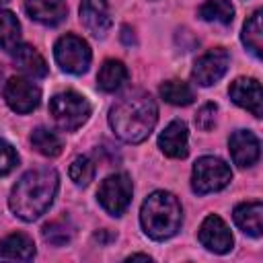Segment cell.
<instances>
[{"instance_id": "cell-14", "label": "cell", "mask_w": 263, "mask_h": 263, "mask_svg": "<svg viewBox=\"0 0 263 263\" xmlns=\"http://www.w3.org/2000/svg\"><path fill=\"white\" fill-rule=\"evenodd\" d=\"M25 10L33 21L49 27L60 25L68 14L64 0H25Z\"/></svg>"}, {"instance_id": "cell-29", "label": "cell", "mask_w": 263, "mask_h": 263, "mask_svg": "<svg viewBox=\"0 0 263 263\" xmlns=\"http://www.w3.org/2000/svg\"><path fill=\"white\" fill-rule=\"evenodd\" d=\"M121 41H123L125 45H132V43H136L134 31H132L129 27H123V29H121Z\"/></svg>"}, {"instance_id": "cell-19", "label": "cell", "mask_w": 263, "mask_h": 263, "mask_svg": "<svg viewBox=\"0 0 263 263\" xmlns=\"http://www.w3.org/2000/svg\"><path fill=\"white\" fill-rule=\"evenodd\" d=\"M97 80L105 92H113L127 80V68L119 60H107V62H103Z\"/></svg>"}, {"instance_id": "cell-6", "label": "cell", "mask_w": 263, "mask_h": 263, "mask_svg": "<svg viewBox=\"0 0 263 263\" xmlns=\"http://www.w3.org/2000/svg\"><path fill=\"white\" fill-rule=\"evenodd\" d=\"M53 55H55V62L60 64V68L70 74H84L88 70L90 58H92L88 43L82 37L72 35V33H66L64 37H60L55 41Z\"/></svg>"}, {"instance_id": "cell-21", "label": "cell", "mask_w": 263, "mask_h": 263, "mask_svg": "<svg viewBox=\"0 0 263 263\" xmlns=\"http://www.w3.org/2000/svg\"><path fill=\"white\" fill-rule=\"evenodd\" d=\"M261 18H263V12L257 10L242 27V43L245 47L255 55V58H261V49H263V27H261Z\"/></svg>"}, {"instance_id": "cell-7", "label": "cell", "mask_w": 263, "mask_h": 263, "mask_svg": "<svg viewBox=\"0 0 263 263\" xmlns=\"http://www.w3.org/2000/svg\"><path fill=\"white\" fill-rule=\"evenodd\" d=\"M132 191L134 187H132L129 177L125 173H117V175L107 177L99 185L97 197L111 216H121L132 201Z\"/></svg>"}, {"instance_id": "cell-2", "label": "cell", "mask_w": 263, "mask_h": 263, "mask_svg": "<svg viewBox=\"0 0 263 263\" xmlns=\"http://www.w3.org/2000/svg\"><path fill=\"white\" fill-rule=\"evenodd\" d=\"M158 119V107L148 92L136 90L119 99L109 111V123L117 138L127 144L144 142L154 129Z\"/></svg>"}, {"instance_id": "cell-20", "label": "cell", "mask_w": 263, "mask_h": 263, "mask_svg": "<svg viewBox=\"0 0 263 263\" xmlns=\"http://www.w3.org/2000/svg\"><path fill=\"white\" fill-rule=\"evenodd\" d=\"M197 14L208 21V23H218V25H230L234 18V6L228 0H205Z\"/></svg>"}, {"instance_id": "cell-24", "label": "cell", "mask_w": 263, "mask_h": 263, "mask_svg": "<svg viewBox=\"0 0 263 263\" xmlns=\"http://www.w3.org/2000/svg\"><path fill=\"white\" fill-rule=\"evenodd\" d=\"M160 97L171 105H189L195 99L193 88L183 80H166L160 86Z\"/></svg>"}, {"instance_id": "cell-28", "label": "cell", "mask_w": 263, "mask_h": 263, "mask_svg": "<svg viewBox=\"0 0 263 263\" xmlns=\"http://www.w3.org/2000/svg\"><path fill=\"white\" fill-rule=\"evenodd\" d=\"M216 113H218V107L214 103H205L197 115H195V125L201 129V132H210L214 127V121H216Z\"/></svg>"}, {"instance_id": "cell-13", "label": "cell", "mask_w": 263, "mask_h": 263, "mask_svg": "<svg viewBox=\"0 0 263 263\" xmlns=\"http://www.w3.org/2000/svg\"><path fill=\"white\" fill-rule=\"evenodd\" d=\"M230 154L234 164L238 166H253L259 160V140L253 132L249 129H238L230 136Z\"/></svg>"}, {"instance_id": "cell-16", "label": "cell", "mask_w": 263, "mask_h": 263, "mask_svg": "<svg viewBox=\"0 0 263 263\" xmlns=\"http://www.w3.org/2000/svg\"><path fill=\"white\" fill-rule=\"evenodd\" d=\"M236 226L249 234V236H255L259 238L261 232H263V205L261 201H245V203H238L234 208V214H232Z\"/></svg>"}, {"instance_id": "cell-26", "label": "cell", "mask_w": 263, "mask_h": 263, "mask_svg": "<svg viewBox=\"0 0 263 263\" xmlns=\"http://www.w3.org/2000/svg\"><path fill=\"white\" fill-rule=\"evenodd\" d=\"M95 177V162L88 156H78L74 158V162L70 164V179L76 185H88Z\"/></svg>"}, {"instance_id": "cell-1", "label": "cell", "mask_w": 263, "mask_h": 263, "mask_svg": "<svg viewBox=\"0 0 263 263\" xmlns=\"http://www.w3.org/2000/svg\"><path fill=\"white\" fill-rule=\"evenodd\" d=\"M58 183H60V177L51 166H39V168L27 171L12 187V193L8 199L10 210L21 220H27V222L37 220L51 205L58 193Z\"/></svg>"}, {"instance_id": "cell-11", "label": "cell", "mask_w": 263, "mask_h": 263, "mask_svg": "<svg viewBox=\"0 0 263 263\" xmlns=\"http://www.w3.org/2000/svg\"><path fill=\"white\" fill-rule=\"evenodd\" d=\"M228 95L238 107L251 111L255 117H261V113H263V92H261V84L255 78H236L230 84Z\"/></svg>"}, {"instance_id": "cell-15", "label": "cell", "mask_w": 263, "mask_h": 263, "mask_svg": "<svg viewBox=\"0 0 263 263\" xmlns=\"http://www.w3.org/2000/svg\"><path fill=\"white\" fill-rule=\"evenodd\" d=\"M158 148L171 158L187 156V125L179 119L171 121L158 136Z\"/></svg>"}, {"instance_id": "cell-23", "label": "cell", "mask_w": 263, "mask_h": 263, "mask_svg": "<svg viewBox=\"0 0 263 263\" xmlns=\"http://www.w3.org/2000/svg\"><path fill=\"white\" fill-rule=\"evenodd\" d=\"M31 144H33V148H35L39 154L49 156V158L58 156V154L62 152V148H64L60 136L53 134V132L47 129V127H37V129H33V134H31Z\"/></svg>"}, {"instance_id": "cell-30", "label": "cell", "mask_w": 263, "mask_h": 263, "mask_svg": "<svg viewBox=\"0 0 263 263\" xmlns=\"http://www.w3.org/2000/svg\"><path fill=\"white\" fill-rule=\"evenodd\" d=\"M129 259H144V261H150V257H148V255H142V253H136V255H132Z\"/></svg>"}, {"instance_id": "cell-12", "label": "cell", "mask_w": 263, "mask_h": 263, "mask_svg": "<svg viewBox=\"0 0 263 263\" xmlns=\"http://www.w3.org/2000/svg\"><path fill=\"white\" fill-rule=\"evenodd\" d=\"M80 21L95 37H105L113 23L111 14H109L107 0H82L80 2Z\"/></svg>"}, {"instance_id": "cell-5", "label": "cell", "mask_w": 263, "mask_h": 263, "mask_svg": "<svg viewBox=\"0 0 263 263\" xmlns=\"http://www.w3.org/2000/svg\"><path fill=\"white\" fill-rule=\"evenodd\" d=\"M232 179V171L230 166L218 158V156H201L195 164H193V173H191V187L195 193L205 195V193H214L224 189Z\"/></svg>"}, {"instance_id": "cell-18", "label": "cell", "mask_w": 263, "mask_h": 263, "mask_svg": "<svg viewBox=\"0 0 263 263\" xmlns=\"http://www.w3.org/2000/svg\"><path fill=\"white\" fill-rule=\"evenodd\" d=\"M12 51H14V64L27 76H31V78L47 76V64H45V60L41 58V53L35 47L23 43V45H16Z\"/></svg>"}, {"instance_id": "cell-27", "label": "cell", "mask_w": 263, "mask_h": 263, "mask_svg": "<svg viewBox=\"0 0 263 263\" xmlns=\"http://www.w3.org/2000/svg\"><path fill=\"white\" fill-rule=\"evenodd\" d=\"M18 164V154L6 140H0V175H8Z\"/></svg>"}, {"instance_id": "cell-3", "label": "cell", "mask_w": 263, "mask_h": 263, "mask_svg": "<svg viewBox=\"0 0 263 263\" xmlns=\"http://www.w3.org/2000/svg\"><path fill=\"white\" fill-rule=\"evenodd\" d=\"M140 220L144 232L154 240H166L177 234L183 222L179 199L168 191H154L142 203Z\"/></svg>"}, {"instance_id": "cell-8", "label": "cell", "mask_w": 263, "mask_h": 263, "mask_svg": "<svg viewBox=\"0 0 263 263\" xmlns=\"http://www.w3.org/2000/svg\"><path fill=\"white\" fill-rule=\"evenodd\" d=\"M228 64H230V55L226 49L222 47H214V49H208L203 55L197 58L195 66H193V80L201 86H212L216 84L228 70Z\"/></svg>"}, {"instance_id": "cell-10", "label": "cell", "mask_w": 263, "mask_h": 263, "mask_svg": "<svg viewBox=\"0 0 263 263\" xmlns=\"http://www.w3.org/2000/svg\"><path fill=\"white\" fill-rule=\"evenodd\" d=\"M199 242L214 253H228L232 249V234L228 230V226L224 224V220L216 214H210L201 226H199Z\"/></svg>"}, {"instance_id": "cell-4", "label": "cell", "mask_w": 263, "mask_h": 263, "mask_svg": "<svg viewBox=\"0 0 263 263\" xmlns=\"http://www.w3.org/2000/svg\"><path fill=\"white\" fill-rule=\"evenodd\" d=\"M49 113H51L53 121L58 123V127H62L64 132H74L88 119L90 105L82 95H78L74 90H64V92H58L55 97H51Z\"/></svg>"}, {"instance_id": "cell-32", "label": "cell", "mask_w": 263, "mask_h": 263, "mask_svg": "<svg viewBox=\"0 0 263 263\" xmlns=\"http://www.w3.org/2000/svg\"><path fill=\"white\" fill-rule=\"evenodd\" d=\"M0 2H8V0H0Z\"/></svg>"}, {"instance_id": "cell-31", "label": "cell", "mask_w": 263, "mask_h": 263, "mask_svg": "<svg viewBox=\"0 0 263 263\" xmlns=\"http://www.w3.org/2000/svg\"><path fill=\"white\" fill-rule=\"evenodd\" d=\"M0 80H2V68H0Z\"/></svg>"}, {"instance_id": "cell-9", "label": "cell", "mask_w": 263, "mask_h": 263, "mask_svg": "<svg viewBox=\"0 0 263 263\" xmlns=\"http://www.w3.org/2000/svg\"><path fill=\"white\" fill-rule=\"evenodd\" d=\"M4 99L8 107L16 113H31L41 99V90L37 84H33L27 78L12 76L4 86Z\"/></svg>"}, {"instance_id": "cell-22", "label": "cell", "mask_w": 263, "mask_h": 263, "mask_svg": "<svg viewBox=\"0 0 263 263\" xmlns=\"http://www.w3.org/2000/svg\"><path fill=\"white\" fill-rule=\"evenodd\" d=\"M21 41V25L10 10L0 8V47L12 51Z\"/></svg>"}, {"instance_id": "cell-17", "label": "cell", "mask_w": 263, "mask_h": 263, "mask_svg": "<svg viewBox=\"0 0 263 263\" xmlns=\"http://www.w3.org/2000/svg\"><path fill=\"white\" fill-rule=\"evenodd\" d=\"M35 257V242L23 232H12L0 240L2 261H31Z\"/></svg>"}, {"instance_id": "cell-25", "label": "cell", "mask_w": 263, "mask_h": 263, "mask_svg": "<svg viewBox=\"0 0 263 263\" xmlns=\"http://www.w3.org/2000/svg\"><path fill=\"white\" fill-rule=\"evenodd\" d=\"M74 236V226L66 220V218H60V220H51L49 224L43 226V238L45 242L53 245V247H64L72 240Z\"/></svg>"}]
</instances>
